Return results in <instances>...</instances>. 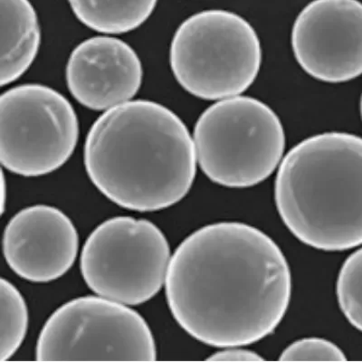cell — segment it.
I'll return each instance as SVG.
<instances>
[{"mask_svg":"<svg viewBox=\"0 0 362 362\" xmlns=\"http://www.w3.org/2000/svg\"><path fill=\"white\" fill-rule=\"evenodd\" d=\"M168 305L193 338L219 348L266 338L288 309L292 276L276 242L254 226L221 222L192 233L171 257Z\"/></svg>","mask_w":362,"mask_h":362,"instance_id":"6da1fadb","label":"cell"},{"mask_svg":"<svg viewBox=\"0 0 362 362\" xmlns=\"http://www.w3.org/2000/svg\"><path fill=\"white\" fill-rule=\"evenodd\" d=\"M83 157L90 180L106 198L140 212L170 208L185 198L198 161L182 119L147 100L100 116L87 135Z\"/></svg>","mask_w":362,"mask_h":362,"instance_id":"7a4b0ae2","label":"cell"},{"mask_svg":"<svg viewBox=\"0 0 362 362\" xmlns=\"http://www.w3.org/2000/svg\"><path fill=\"white\" fill-rule=\"evenodd\" d=\"M274 199L284 225L309 247L362 245V138L336 132L300 141L280 165Z\"/></svg>","mask_w":362,"mask_h":362,"instance_id":"3957f363","label":"cell"},{"mask_svg":"<svg viewBox=\"0 0 362 362\" xmlns=\"http://www.w3.org/2000/svg\"><path fill=\"white\" fill-rule=\"evenodd\" d=\"M197 160L218 185L244 189L276 170L286 148L276 113L247 96L223 99L199 116L194 129Z\"/></svg>","mask_w":362,"mask_h":362,"instance_id":"277c9868","label":"cell"},{"mask_svg":"<svg viewBox=\"0 0 362 362\" xmlns=\"http://www.w3.org/2000/svg\"><path fill=\"white\" fill-rule=\"evenodd\" d=\"M170 62L176 80L190 95L203 100L231 98L257 79L260 40L254 28L235 13L205 11L177 29Z\"/></svg>","mask_w":362,"mask_h":362,"instance_id":"5b68a950","label":"cell"},{"mask_svg":"<svg viewBox=\"0 0 362 362\" xmlns=\"http://www.w3.org/2000/svg\"><path fill=\"white\" fill-rule=\"evenodd\" d=\"M170 259L169 243L156 225L116 216L90 233L81 255V272L99 296L138 305L163 288Z\"/></svg>","mask_w":362,"mask_h":362,"instance_id":"8992f818","label":"cell"},{"mask_svg":"<svg viewBox=\"0 0 362 362\" xmlns=\"http://www.w3.org/2000/svg\"><path fill=\"white\" fill-rule=\"evenodd\" d=\"M40 361H153V332L134 310L102 296L74 299L54 312L38 337Z\"/></svg>","mask_w":362,"mask_h":362,"instance_id":"52a82bcc","label":"cell"},{"mask_svg":"<svg viewBox=\"0 0 362 362\" xmlns=\"http://www.w3.org/2000/svg\"><path fill=\"white\" fill-rule=\"evenodd\" d=\"M79 124L72 105L50 87L24 85L0 98V160L12 173L47 175L72 156Z\"/></svg>","mask_w":362,"mask_h":362,"instance_id":"ba28073f","label":"cell"},{"mask_svg":"<svg viewBox=\"0 0 362 362\" xmlns=\"http://www.w3.org/2000/svg\"><path fill=\"white\" fill-rule=\"evenodd\" d=\"M292 47L309 76L325 83L348 82L362 74V3L313 0L294 21Z\"/></svg>","mask_w":362,"mask_h":362,"instance_id":"9c48e42d","label":"cell"},{"mask_svg":"<svg viewBox=\"0 0 362 362\" xmlns=\"http://www.w3.org/2000/svg\"><path fill=\"white\" fill-rule=\"evenodd\" d=\"M79 248L76 226L60 209L35 205L21 210L6 226L3 253L18 276L52 282L72 267Z\"/></svg>","mask_w":362,"mask_h":362,"instance_id":"30bf717a","label":"cell"},{"mask_svg":"<svg viewBox=\"0 0 362 362\" xmlns=\"http://www.w3.org/2000/svg\"><path fill=\"white\" fill-rule=\"evenodd\" d=\"M68 88L86 108L103 111L134 98L144 71L140 58L125 42L110 37L89 38L68 59Z\"/></svg>","mask_w":362,"mask_h":362,"instance_id":"8fae6325","label":"cell"},{"mask_svg":"<svg viewBox=\"0 0 362 362\" xmlns=\"http://www.w3.org/2000/svg\"><path fill=\"white\" fill-rule=\"evenodd\" d=\"M41 41L37 12L29 0H1V86L23 76Z\"/></svg>","mask_w":362,"mask_h":362,"instance_id":"7c38bea8","label":"cell"},{"mask_svg":"<svg viewBox=\"0 0 362 362\" xmlns=\"http://www.w3.org/2000/svg\"><path fill=\"white\" fill-rule=\"evenodd\" d=\"M83 25L100 33L124 34L141 27L158 0H68Z\"/></svg>","mask_w":362,"mask_h":362,"instance_id":"4fadbf2b","label":"cell"},{"mask_svg":"<svg viewBox=\"0 0 362 362\" xmlns=\"http://www.w3.org/2000/svg\"><path fill=\"white\" fill-rule=\"evenodd\" d=\"M1 351L0 361L11 358L21 348L28 328V310L22 294L9 281H0Z\"/></svg>","mask_w":362,"mask_h":362,"instance_id":"5bb4252c","label":"cell"},{"mask_svg":"<svg viewBox=\"0 0 362 362\" xmlns=\"http://www.w3.org/2000/svg\"><path fill=\"white\" fill-rule=\"evenodd\" d=\"M336 293L342 313L362 332V247L351 255L339 270Z\"/></svg>","mask_w":362,"mask_h":362,"instance_id":"9a60e30c","label":"cell"},{"mask_svg":"<svg viewBox=\"0 0 362 362\" xmlns=\"http://www.w3.org/2000/svg\"><path fill=\"white\" fill-rule=\"evenodd\" d=\"M286 361H346L344 351L327 339L307 338L294 341L281 354Z\"/></svg>","mask_w":362,"mask_h":362,"instance_id":"2e32d148","label":"cell"},{"mask_svg":"<svg viewBox=\"0 0 362 362\" xmlns=\"http://www.w3.org/2000/svg\"><path fill=\"white\" fill-rule=\"evenodd\" d=\"M209 360L221 361H263V358L252 351L245 350V349H237V347H229V349H226V350L216 352Z\"/></svg>","mask_w":362,"mask_h":362,"instance_id":"e0dca14e","label":"cell"},{"mask_svg":"<svg viewBox=\"0 0 362 362\" xmlns=\"http://www.w3.org/2000/svg\"><path fill=\"white\" fill-rule=\"evenodd\" d=\"M6 185H5V180L4 177H3L2 180V199H1V203H2V211H4L5 208V204H6Z\"/></svg>","mask_w":362,"mask_h":362,"instance_id":"ac0fdd59","label":"cell"},{"mask_svg":"<svg viewBox=\"0 0 362 362\" xmlns=\"http://www.w3.org/2000/svg\"><path fill=\"white\" fill-rule=\"evenodd\" d=\"M361 118H362V95H361Z\"/></svg>","mask_w":362,"mask_h":362,"instance_id":"d6986e66","label":"cell"}]
</instances>
